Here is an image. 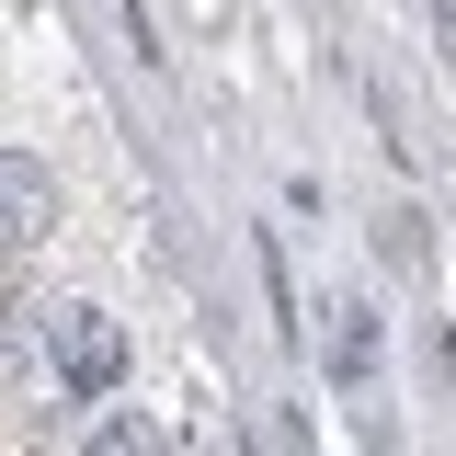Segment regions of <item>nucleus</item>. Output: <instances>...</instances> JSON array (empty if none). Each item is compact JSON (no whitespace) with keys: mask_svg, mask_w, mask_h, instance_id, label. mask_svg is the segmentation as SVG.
<instances>
[{"mask_svg":"<svg viewBox=\"0 0 456 456\" xmlns=\"http://www.w3.org/2000/svg\"><path fill=\"white\" fill-rule=\"evenodd\" d=\"M46 228H57V183H46V160L0 149V251H23V240H46Z\"/></svg>","mask_w":456,"mask_h":456,"instance_id":"nucleus-2","label":"nucleus"},{"mask_svg":"<svg viewBox=\"0 0 456 456\" xmlns=\"http://www.w3.org/2000/svg\"><path fill=\"white\" fill-rule=\"evenodd\" d=\"M46 342H57V377H69L80 399L126 377V331H114L103 308H57V320H46Z\"/></svg>","mask_w":456,"mask_h":456,"instance_id":"nucleus-1","label":"nucleus"}]
</instances>
